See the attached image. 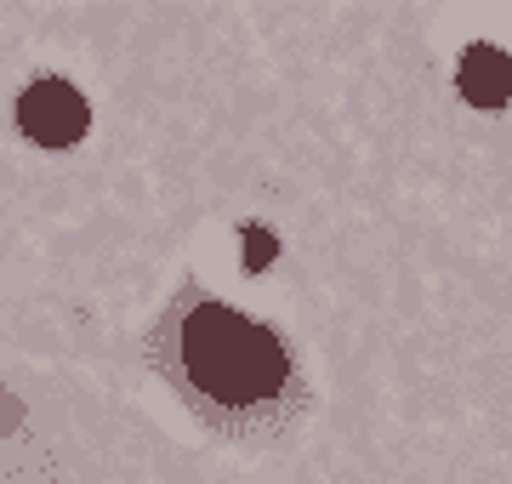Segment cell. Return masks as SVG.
<instances>
[{
    "label": "cell",
    "instance_id": "cell-1",
    "mask_svg": "<svg viewBox=\"0 0 512 484\" xmlns=\"http://www.w3.org/2000/svg\"><path fill=\"white\" fill-rule=\"evenodd\" d=\"M177 365L188 388L217 410H268L291 388V354L268 325L239 308L200 302L177 325Z\"/></svg>",
    "mask_w": 512,
    "mask_h": 484
},
{
    "label": "cell",
    "instance_id": "cell-2",
    "mask_svg": "<svg viewBox=\"0 0 512 484\" xmlns=\"http://www.w3.org/2000/svg\"><path fill=\"white\" fill-rule=\"evenodd\" d=\"M86 126H92V109H86V97L74 92L69 80L40 75V80L23 86L18 131L29 137V143H40V149H69V143L86 137Z\"/></svg>",
    "mask_w": 512,
    "mask_h": 484
},
{
    "label": "cell",
    "instance_id": "cell-4",
    "mask_svg": "<svg viewBox=\"0 0 512 484\" xmlns=\"http://www.w3.org/2000/svg\"><path fill=\"white\" fill-rule=\"evenodd\" d=\"M279 257V240H274V228H245V268H268V262Z\"/></svg>",
    "mask_w": 512,
    "mask_h": 484
},
{
    "label": "cell",
    "instance_id": "cell-3",
    "mask_svg": "<svg viewBox=\"0 0 512 484\" xmlns=\"http://www.w3.org/2000/svg\"><path fill=\"white\" fill-rule=\"evenodd\" d=\"M456 86H461L467 103H478V109H501V103H512V57L501 52V46H490V40H478V46H467V57H461Z\"/></svg>",
    "mask_w": 512,
    "mask_h": 484
}]
</instances>
